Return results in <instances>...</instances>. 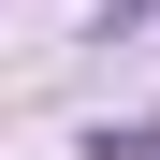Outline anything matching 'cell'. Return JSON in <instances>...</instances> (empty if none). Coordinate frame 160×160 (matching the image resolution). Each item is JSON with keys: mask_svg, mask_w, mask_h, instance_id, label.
<instances>
[{"mask_svg": "<svg viewBox=\"0 0 160 160\" xmlns=\"http://www.w3.org/2000/svg\"><path fill=\"white\" fill-rule=\"evenodd\" d=\"M146 15H160V0H102V44H117V29H146Z\"/></svg>", "mask_w": 160, "mask_h": 160, "instance_id": "6da1fadb", "label": "cell"}]
</instances>
